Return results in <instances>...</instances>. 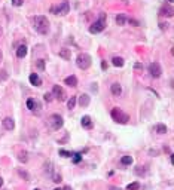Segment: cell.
I'll return each instance as SVG.
<instances>
[{"label": "cell", "instance_id": "6da1fadb", "mask_svg": "<svg viewBox=\"0 0 174 190\" xmlns=\"http://www.w3.org/2000/svg\"><path fill=\"white\" fill-rule=\"evenodd\" d=\"M33 26H34V28L39 34H48L49 33V21L43 15H37V16L33 18Z\"/></svg>", "mask_w": 174, "mask_h": 190}, {"label": "cell", "instance_id": "7a4b0ae2", "mask_svg": "<svg viewBox=\"0 0 174 190\" xmlns=\"http://www.w3.org/2000/svg\"><path fill=\"white\" fill-rule=\"evenodd\" d=\"M110 116H112V119H113L116 123H121V125H125V123L129 122V114H126L125 111H122V110L118 108V107L112 108Z\"/></svg>", "mask_w": 174, "mask_h": 190}, {"label": "cell", "instance_id": "3957f363", "mask_svg": "<svg viewBox=\"0 0 174 190\" xmlns=\"http://www.w3.org/2000/svg\"><path fill=\"white\" fill-rule=\"evenodd\" d=\"M92 64V58L88 55V54H79L77 58H76V65L82 70H86V68H89Z\"/></svg>", "mask_w": 174, "mask_h": 190}, {"label": "cell", "instance_id": "277c9868", "mask_svg": "<svg viewBox=\"0 0 174 190\" xmlns=\"http://www.w3.org/2000/svg\"><path fill=\"white\" fill-rule=\"evenodd\" d=\"M49 11H51V13H54V15H67L69 11H70V5H69V2H61V3H58V5L51 6Z\"/></svg>", "mask_w": 174, "mask_h": 190}, {"label": "cell", "instance_id": "5b68a950", "mask_svg": "<svg viewBox=\"0 0 174 190\" xmlns=\"http://www.w3.org/2000/svg\"><path fill=\"white\" fill-rule=\"evenodd\" d=\"M106 28V13H100L98 21H95L92 26L89 27V33H101Z\"/></svg>", "mask_w": 174, "mask_h": 190}, {"label": "cell", "instance_id": "8992f818", "mask_svg": "<svg viewBox=\"0 0 174 190\" xmlns=\"http://www.w3.org/2000/svg\"><path fill=\"white\" fill-rule=\"evenodd\" d=\"M149 73L152 77H159L162 74V68L159 65V62H150L149 64Z\"/></svg>", "mask_w": 174, "mask_h": 190}, {"label": "cell", "instance_id": "52a82bcc", "mask_svg": "<svg viewBox=\"0 0 174 190\" xmlns=\"http://www.w3.org/2000/svg\"><path fill=\"white\" fill-rule=\"evenodd\" d=\"M52 95H54V97H55L58 101H66V98H67V95H66V92H64V89H62L61 86H58V85L54 86Z\"/></svg>", "mask_w": 174, "mask_h": 190}, {"label": "cell", "instance_id": "ba28073f", "mask_svg": "<svg viewBox=\"0 0 174 190\" xmlns=\"http://www.w3.org/2000/svg\"><path fill=\"white\" fill-rule=\"evenodd\" d=\"M49 121H51V125H52L54 129H60V128H62V125H64V121H62V117H61L60 114H52V116L49 117Z\"/></svg>", "mask_w": 174, "mask_h": 190}, {"label": "cell", "instance_id": "9c48e42d", "mask_svg": "<svg viewBox=\"0 0 174 190\" xmlns=\"http://www.w3.org/2000/svg\"><path fill=\"white\" fill-rule=\"evenodd\" d=\"M80 123H82V126H83V128H86V129H91V128H92V125H94L89 116H83V117L80 119Z\"/></svg>", "mask_w": 174, "mask_h": 190}, {"label": "cell", "instance_id": "30bf717a", "mask_svg": "<svg viewBox=\"0 0 174 190\" xmlns=\"http://www.w3.org/2000/svg\"><path fill=\"white\" fill-rule=\"evenodd\" d=\"M3 126H5L8 131H12V129L15 128L13 119H12V117H5V119H3Z\"/></svg>", "mask_w": 174, "mask_h": 190}, {"label": "cell", "instance_id": "8fae6325", "mask_svg": "<svg viewBox=\"0 0 174 190\" xmlns=\"http://www.w3.org/2000/svg\"><path fill=\"white\" fill-rule=\"evenodd\" d=\"M89 95H86V94H82L80 97H79V104L82 106V107H88L89 106Z\"/></svg>", "mask_w": 174, "mask_h": 190}, {"label": "cell", "instance_id": "7c38bea8", "mask_svg": "<svg viewBox=\"0 0 174 190\" xmlns=\"http://www.w3.org/2000/svg\"><path fill=\"white\" fill-rule=\"evenodd\" d=\"M159 15H162V16H173V15H174V11H173V8H170V6H164V8H161Z\"/></svg>", "mask_w": 174, "mask_h": 190}, {"label": "cell", "instance_id": "4fadbf2b", "mask_svg": "<svg viewBox=\"0 0 174 190\" xmlns=\"http://www.w3.org/2000/svg\"><path fill=\"white\" fill-rule=\"evenodd\" d=\"M110 91H112V94L115 95V97H119V95L122 94V86H121L119 83H113V85L110 86Z\"/></svg>", "mask_w": 174, "mask_h": 190}, {"label": "cell", "instance_id": "5bb4252c", "mask_svg": "<svg viewBox=\"0 0 174 190\" xmlns=\"http://www.w3.org/2000/svg\"><path fill=\"white\" fill-rule=\"evenodd\" d=\"M58 55H60L62 60H70V57H72V52H70V49H69V48H62V49L58 52Z\"/></svg>", "mask_w": 174, "mask_h": 190}, {"label": "cell", "instance_id": "9a60e30c", "mask_svg": "<svg viewBox=\"0 0 174 190\" xmlns=\"http://www.w3.org/2000/svg\"><path fill=\"white\" fill-rule=\"evenodd\" d=\"M26 55H27V46H26V45L18 46V49H16V57H18V58H24Z\"/></svg>", "mask_w": 174, "mask_h": 190}, {"label": "cell", "instance_id": "2e32d148", "mask_svg": "<svg viewBox=\"0 0 174 190\" xmlns=\"http://www.w3.org/2000/svg\"><path fill=\"white\" fill-rule=\"evenodd\" d=\"M30 83L34 85V86H40V85H42V80H40V77H39L36 73H31V74H30Z\"/></svg>", "mask_w": 174, "mask_h": 190}, {"label": "cell", "instance_id": "e0dca14e", "mask_svg": "<svg viewBox=\"0 0 174 190\" xmlns=\"http://www.w3.org/2000/svg\"><path fill=\"white\" fill-rule=\"evenodd\" d=\"M66 85H69V86H72V88H75V86H77V79H76V76H69V77H66Z\"/></svg>", "mask_w": 174, "mask_h": 190}, {"label": "cell", "instance_id": "ac0fdd59", "mask_svg": "<svg viewBox=\"0 0 174 190\" xmlns=\"http://www.w3.org/2000/svg\"><path fill=\"white\" fill-rule=\"evenodd\" d=\"M126 19H128V18H126L124 13H119V15L116 16V24H118V26H125Z\"/></svg>", "mask_w": 174, "mask_h": 190}, {"label": "cell", "instance_id": "d6986e66", "mask_svg": "<svg viewBox=\"0 0 174 190\" xmlns=\"http://www.w3.org/2000/svg\"><path fill=\"white\" fill-rule=\"evenodd\" d=\"M112 62H113V65L115 67H124V58H121V57H113V60H112Z\"/></svg>", "mask_w": 174, "mask_h": 190}, {"label": "cell", "instance_id": "ffe728a7", "mask_svg": "<svg viewBox=\"0 0 174 190\" xmlns=\"http://www.w3.org/2000/svg\"><path fill=\"white\" fill-rule=\"evenodd\" d=\"M121 163H122V165H131V163H133V157H131V156H122Z\"/></svg>", "mask_w": 174, "mask_h": 190}, {"label": "cell", "instance_id": "44dd1931", "mask_svg": "<svg viewBox=\"0 0 174 190\" xmlns=\"http://www.w3.org/2000/svg\"><path fill=\"white\" fill-rule=\"evenodd\" d=\"M76 98L77 97H75V95H73V97H70V100L67 101V107L72 110V108H75V106H76Z\"/></svg>", "mask_w": 174, "mask_h": 190}, {"label": "cell", "instance_id": "7402d4cb", "mask_svg": "<svg viewBox=\"0 0 174 190\" xmlns=\"http://www.w3.org/2000/svg\"><path fill=\"white\" fill-rule=\"evenodd\" d=\"M126 189H128V190H138V189H140V183L134 181V183H131V184H128Z\"/></svg>", "mask_w": 174, "mask_h": 190}, {"label": "cell", "instance_id": "603a6c76", "mask_svg": "<svg viewBox=\"0 0 174 190\" xmlns=\"http://www.w3.org/2000/svg\"><path fill=\"white\" fill-rule=\"evenodd\" d=\"M156 132H158V134H165V132H167V126L162 125V123L156 125Z\"/></svg>", "mask_w": 174, "mask_h": 190}, {"label": "cell", "instance_id": "cb8c5ba5", "mask_svg": "<svg viewBox=\"0 0 174 190\" xmlns=\"http://www.w3.org/2000/svg\"><path fill=\"white\" fill-rule=\"evenodd\" d=\"M43 100H45L46 103H51V101L54 100V95H52L51 92H46L45 95H43Z\"/></svg>", "mask_w": 174, "mask_h": 190}, {"label": "cell", "instance_id": "d4e9b609", "mask_svg": "<svg viewBox=\"0 0 174 190\" xmlns=\"http://www.w3.org/2000/svg\"><path fill=\"white\" fill-rule=\"evenodd\" d=\"M18 159H19L21 162H27V160H28V157H27V152H21L19 156H18Z\"/></svg>", "mask_w": 174, "mask_h": 190}, {"label": "cell", "instance_id": "484cf974", "mask_svg": "<svg viewBox=\"0 0 174 190\" xmlns=\"http://www.w3.org/2000/svg\"><path fill=\"white\" fill-rule=\"evenodd\" d=\"M18 174H19L21 177H24L26 180H30V175H28V174H27V172H26L24 169H19V171H18Z\"/></svg>", "mask_w": 174, "mask_h": 190}, {"label": "cell", "instance_id": "4316f807", "mask_svg": "<svg viewBox=\"0 0 174 190\" xmlns=\"http://www.w3.org/2000/svg\"><path fill=\"white\" fill-rule=\"evenodd\" d=\"M34 103H36V100H33V98H30V100L27 101V107H28L30 110H33V108H34Z\"/></svg>", "mask_w": 174, "mask_h": 190}, {"label": "cell", "instance_id": "83f0119b", "mask_svg": "<svg viewBox=\"0 0 174 190\" xmlns=\"http://www.w3.org/2000/svg\"><path fill=\"white\" fill-rule=\"evenodd\" d=\"M8 79V73L5 70H0V80H6Z\"/></svg>", "mask_w": 174, "mask_h": 190}, {"label": "cell", "instance_id": "f1b7e54d", "mask_svg": "<svg viewBox=\"0 0 174 190\" xmlns=\"http://www.w3.org/2000/svg\"><path fill=\"white\" fill-rule=\"evenodd\" d=\"M60 155H61L62 157H70V156H72V153H70V152H66V150H60Z\"/></svg>", "mask_w": 174, "mask_h": 190}, {"label": "cell", "instance_id": "f546056e", "mask_svg": "<svg viewBox=\"0 0 174 190\" xmlns=\"http://www.w3.org/2000/svg\"><path fill=\"white\" fill-rule=\"evenodd\" d=\"M23 3H24V0H12L13 6H23Z\"/></svg>", "mask_w": 174, "mask_h": 190}, {"label": "cell", "instance_id": "4dcf8cb0", "mask_svg": "<svg viewBox=\"0 0 174 190\" xmlns=\"http://www.w3.org/2000/svg\"><path fill=\"white\" fill-rule=\"evenodd\" d=\"M80 159H82V155H80V153H76V155H75V157H73V162H75V163H77V162H80Z\"/></svg>", "mask_w": 174, "mask_h": 190}, {"label": "cell", "instance_id": "1f68e13d", "mask_svg": "<svg viewBox=\"0 0 174 190\" xmlns=\"http://www.w3.org/2000/svg\"><path fill=\"white\" fill-rule=\"evenodd\" d=\"M126 22H129L131 26H134V27H138L140 24H138V21H136V19H126Z\"/></svg>", "mask_w": 174, "mask_h": 190}, {"label": "cell", "instance_id": "d6a6232c", "mask_svg": "<svg viewBox=\"0 0 174 190\" xmlns=\"http://www.w3.org/2000/svg\"><path fill=\"white\" fill-rule=\"evenodd\" d=\"M52 178H54L52 181H55V183H60V181H61V175H60V174H54Z\"/></svg>", "mask_w": 174, "mask_h": 190}, {"label": "cell", "instance_id": "836d02e7", "mask_svg": "<svg viewBox=\"0 0 174 190\" xmlns=\"http://www.w3.org/2000/svg\"><path fill=\"white\" fill-rule=\"evenodd\" d=\"M37 67H39L40 70L45 68V62H43V60H39V61H37Z\"/></svg>", "mask_w": 174, "mask_h": 190}, {"label": "cell", "instance_id": "e575fe53", "mask_svg": "<svg viewBox=\"0 0 174 190\" xmlns=\"http://www.w3.org/2000/svg\"><path fill=\"white\" fill-rule=\"evenodd\" d=\"M134 68H136V70H141V68H143V65H141L140 62H136V64H134Z\"/></svg>", "mask_w": 174, "mask_h": 190}, {"label": "cell", "instance_id": "d590c367", "mask_svg": "<svg viewBox=\"0 0 174 190\" xmlns=\"http://www.w3.org/2000/svg\"><path fill=\"white\" fill-rule=\"evenodd\" d=\"M159 27H161L162 30H167V27H168V24H159Z\"/></svg>", "mask_w": 174, "mask_h": 190}, {"label": "cell", "instance_id": "8d00e7d4", "mask_svg": "<svg viewBox=\"0 0 174 190\" xmlns=\"http://www.w3.org/2000/svg\"><path fill=\"white\" fill-rule=\"evenodd\" d=\"M101 68H103V70H106V68H107V64H106V61H103V62H101Z\"/></svg>", "mask_w": 174, "mask_h": 190}, {"label": "cell", "instance_id": "74e56055", "mask_svg": "<svg viewBox=\"0 0 174 190\" xmlns=\"http://www.w3.org/2000/svg\"><path fill=\"white\" fill-rule=\"evenodd\" d=\"M2 60H3V54H2V51H0V62H2Z\"/></svg>", "mask_w": 174, "mask_h": 190}, {"label": "cell", "instance_id": "f35d334b", "mask_svg": "<svg viewBox=\"0 0 174 190\" xmlns=\"http://www.w3.org/2000/svg\"><path fill=\"white\" fill-rule=\"evenodd\" d=\"M61 190H72V189H70V187L67 186V187H64V189H61Z\"/></svg>", "mask_w": 174, "mask_h": 190}, {"label": "cell", "instance_id": "ab89813d", "mask_svg": "<svg viewBox=\"0 0 174 190\" xmlns=\"http://www.w3.org/2000/svg\"><path fill=\"white\" fill-rule=\"evenodd\" d=\"M2 184H3V180H2V178H0V186H2Z\"/></svg>", "mask_w": 174, "mask_h": 190}, {"label": "cell", "instance_id": "60d3db41", "mask_svg": "<svg viewBox=\"0 0 174 190\" xmlns=\"http://www.w3.org/2000/svg\"><path fill=\"white\" fill-rule=\"evenodd\" d=\"M167 2H168V3H173V0H167Z\"/></svg>", "mask_w": 174, "mask_h": 190}, {"label": "cell", "instance_id": "b9f144b4", "mask_svg": "<svg viewBox=\"0 0 174 190\" xmlns=\"http://www.w3.org/2000/svg\"><path fill=\"white\" fill-rule=\"evenodd\" d=\"M54 190H61V189H60V187H57V189H54Z\"/></svg>", "mask_w": 174, "mask_h": 190}, {"label": "cell", "instance_id": "7bdbcfd3", "mask_svg": "<svg viewBox=\"0 0 174 190\" xmlns=\"http://www.w3.org/2000/svg\"><path fill=\"white\" fill-rule=\"evenodd\" d=\"M34 190H40V189H34Z\"/></svg>", "mask_w": 174, "mask_h": 190}]
</instances>
